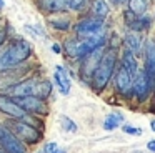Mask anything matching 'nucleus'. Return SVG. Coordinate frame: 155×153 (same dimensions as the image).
Listing matches in <instances>:
<instances>
[{"mask_svg": "<svg viewBox=\"0 0 155 153\" xmlns=\"http://www.w3.org/2000/svg\"><path fill=\"white\" fill-rule=\"evenodd\" d=\"M0 153H5V151H4V150H2V146H0Z\"/></svg>", "mask_w": 155, "mask_h": 153, "instance_id": "7c9ffc66", "label": "nucleus"}, {"mask_svg": "<svg viewBox=\"0 0 155 153\" xmlns=\"http://www.w3.org/2000/svg\"><path fill=\"white\" fill-rule=\"evenodd\" d=\"M115 70H117V52H115V48H107L102 55V60L95 70L94 76H92V86L95 92H104L108 82L112 80V76L115 75Z\"/></svg>", "mask_w": 155, "mask_h": 153, "instance_id": "f257e3e1", "label": "nucleus"}, {"mask_svg": "<svg viewBox=\"0 0 155 153\" xmlns=\"http://www.w3.org/2000/svg\"><path fill=\"white\" fill-rule=\"evenodd\" d=\"M52 50H54L55 53H60V50H62V48H60V45H57V43H54V45H52Z\"/></svg>", "mask_w": 155, "mask_h": 153, "instance_id": "cd10ccee", "label": "nucleus"}, {"mask_svg": "<svg viewBox=\"0 0 155 153\" xmlns=\"http://www.w3.org/2000/svg\"><path fill=\"white\" fill-rule=\"evenodd\" d=\"M85 3H87V0H68V8L80 10V8H84Z\"/></svg>", "mask_w": 155, "mask_h": 153, "instance_id": "b1692460", "label": "nucleus"}, {"mask_svg": "<svg viewBox=\"0 0 155 153\" xmlns=\"http://www.w3.org/2000/svg\"><path fill=\"white\" fill-rule=\"evenodd\" d=\"M4 5H5V3H4V0H0V8H4Z\"/></svg>", "mask_w": 155, "mask_h": 153, "instance_id": "c756f323", "label": "nucleus"}, {"mask_svg": "<svg viewBox=\"0 0 155 153\" xmlns=\"http://www.w3.org/2000/svg\"><path fill=\"white\" fill-rule=\"evenodd\" d=\"M122 125H124V115L117 112L108 113L104 120V130H107V132H114V130L120 128Z\"/></svg>", "mask_w": 155, "mask_h": 153, "instance_id": "a211bd4d", "label": "nucleus"}, {"mask_svg": "<svg viewBox=\"0 0 155 153\" xmlns=\"http://www.w3.org/2000/svg\"><path fill=\"white\" fill-rule=\"evenodd\" d=\"M122 130H124V133H127V135H134V136L142 135V128H137V126L130 125V123H124V125H122Z\"/></svg>", "mask_w": 155, "mask_h": 153, "instance_id": "5701e85b", "label": "nucleus"}, {"mask_svg": "<svg viewBox=\"0 0 155 153\" xmlns=\"http://www.w3.org/2000/svg\"><path fill=\"white\" fill-rule=\"evenodd\" d=\"M54 82L57 85L58 92L62 95L67 96L70 93V88H72V82H70V76H68L67 70L64 68L62 65H57L55 67V73H54Z\"/></svg>", "mask_w": 155, "mask_h": 153, "instance_id": "ddd939ff", "label": "nucleus"}, {"mask_svg": "<svg viewBox=\"0 0 155 153\" xmlns=\"http://www.w3.org/2000/svg\"><path fill=\"white\" fill-rule=\"evenodd\" d=\"M60 125H62V128H64V132H68V133L77 132V125H75V122L72 118H68V116H65V115L60 116Z\"/></svg>", "mask_w": 155, "mask_h": 153, "instance_id": "412c9836", "label": "nucleus"}, {"mask_svg": "<svg viewBox=\"0 0 155 153\" xmlns=\"http://www.w3.org/2000/svg\"><path fill=\"white\" fill-rule=\"evenodd\" d=\"M114 85L117 88L118 95L124 96V98H130L134 95L132 92V86H134V76L128 73V70L125 68L124 65H117V70H115L114 75Z\"/></svg>", "mask_w": 155, "mask_h": 153, "instance_id": "423d86ee", "label": "nucleus"}, {"mask_svg": "<svg viewBox=\"0 0 155 153\" xmlns=\"http://www.w3.org/2000/svg\"><path fill=\"white\" fill-rule=\"evenodd\" d=\"M50 23H52V27L54 28H57V30H68L70 28V22H68L67 18H55V20H50Z\"/></svg>", "mask_w": 155, "mask_h": 153, "instance_id": "4be33fe9", "label": "nucleus"}, {"mask_svg": "<svg viewBox=\"0 0 155 153\" xmlns=\"http://www.w3.org/2000/svg\"><path fill=\"white\" fill-rule=\"evenodd\" d=\"M147 150L152 153H155V140H150V142L147 143Z\"/></svg>", "mask_w": 155, "mask_h": 153, "instance_id": "393cba45", "label": "nucleus"}, {"mask_svg": "<svg viewBox=\"0 0 155 153\" xmlns=\"http://www.w3.org/2000/svg\"><path fill=\"white\" fill-rule=\"evenodd\" d=\"M152 85H153V78L145 72V68H140V70H138V73L135 75V78H134L132 92H134L135 96H137V100L143 102V100H147L148 95H150Z\"/></svg>", "mask_w": 155, "mask_h": 153, "instance_id": "6e6552de", "label": "nucleus"}, {"mask_svg": "<svg viewBox=\"0 0 155 153\" xmlns=\"http://www.w3.org/2000/svg\"><path fill=\"white\" fill-rule=\"evenodd\" d=\"M145 72L155 78V43L150 42L145 50Z\"/></svg>", "mask_w": 155, "mask_h": 153, "instance_id": "f3484780", "label": "nucleus"}, {"mask_svg": "<svg viewBox=\"0 0 155 153\" xmlns=\"http://www.w3.org/2000/svg\"><path fill=\"white\" fill-rule=\"evenodd\" d=\"M10 93L14 96H35V98L45 100L52 93V83L48 80H24L12 86Z\"/></svg>", "mask_w": 155, "mask_h": 153, "instance_id": "7ed1b4c3", "label": "nucleus"}, {"mask_svg": "<svg viewBox=\"0 0 155 153\" xmlns=\"http://www.w3.org/2000/svg\"><path fill=\"white\" fill-rule=\"evenodd\" d=\"M120 63L128 70V73H130V75L135 78V75L138 73V70H140V68H138L137 57H135L128 48H125V50H124V53H122V62H120Z\"/></svg>", "mask_w": 155, "mask_h": 153, "instance_id": "dca6fc26", "label": "nucleus"}, {"mask_svg": "<svg viewBox=\"0 0 155 153\" xmlns=\"http://www.w3.org/2000/svg\"><path fill=\"white\" fill-rule=\"evenodd\" d=\"M127 5H128V12L137 15V17L145 15V12H147V8H148L147 0H128Z\"/></svg>", "mask_w": 155, "mask_h": 153, "instance_id": "aec40b11", "label": "nucleus"}, {"mask_svg": "<svg viewBox=\"0 0 155 153\" xmlns=\"http://www.w3.org/2000/svg\"><path fill=\"white\" fill-rule=\"evenodd\" d=\"M37 5L47 13H60L68 8V0H37Z\"/></svg>", "mask_w": 155, "mask_h": 153, "instance_id": "2eb2a0df", "label": "nucleus"}, {"mask_svg": "<svg viewBox=\"0 0 155 153\" xmlns=\"http://www.w3.org/2000/svg\"><path fill=\"white\" fill-rule=\"evenodd\" d=\"M90 10H92V17L104 20L108 15V12H110V7H108V3L105 0H92Z\"/></svg>", "mask_w": 155, "mask_h": 153, "instance_id": "6ab92c4d", "label": "nucleus"}, {"mask_svg": "<svg viewBox=\"0 0 155 153\" xmlns=\"http://www.w3.org/2000/svg\"><path fill=\"white\" fill-rule=\"evenodd\" d=\"M0 112L5 113V115H8V116H14V118H17V120H22V122L30 123L28 122V115L17 105V103H15V100L12 98V96L0 95Z\"/></svg>", "mask_w": 155, "mask_h": 153, "instance_id": "9d476101", "label": "nucleus"}, {"mask_svg": "<svg viewBox=\"0 0 155 153\" xmlns=\"http://www.w3.org/2000/svg\"><path fill=\"white\" fill-rule=\"evenodd\" d=\"M124 43H125V48H128L135 57H138L143 52V38H142V35L137 32H127L125 33Z\"/></svg>", "mask_w": 155, "mask_h": 153, "instance_id": "4468645a", "label": "nucleus"}, {"mask_svg": "<svg viewBox=\"0 0 155 153\" xmlns=\"http://www.w3.org/2000/svg\"><path fill=\"white\" fill-rule=\"evenodd\" d=\"M112 5H124V3H128V0H108Z\"/></svg>", "mask_w": 155, "mask_h": 153, "instance_id": "a878e982", "label": "nucleus"}, {"mask_svg": "<svg viewBox=\"0 0 155 153\" xmlns=\"http://www.w3.org/2000/svg\"><path fill=\"white\" fill-rule=\"evenodd\" d=\"M12 98L27 115H45L48 112L47 105L40 98H35V96H12Z\"/></svg>", "mask_w": 155, "mask_h": 153, "instance_id": "1a4fd4ad", "label": "nucleus"}, {"mask_svg": "<svg viewBox=\"0 0 155 153\" xmlns=\"http://www.w3.org/2000/svg\"><path fill=\"white\" fill-rule=\"evenodd\" d=\"M5 42V30H0V47Z\"/></svg>", "mask_w": 155, "mask_h": 153, "instance_id": "bb28decb", "label": "nucleus"}, {"mask_svg": "<svg viewBox=\"0 0 155 153\" xmlns=\"http://www.w3.org/2000/svg\"><path fill=\"white\" fill-rule=\"evenodd\" d=\"M12 133L20 140L22 143H27V145H34V143H38L42 138L40 130H37L34 125L27 122H22V120H17V122H12Z\"/></svg>", "mask_w": 155, "mask_h": 153, "instance_id": "20e7f679", "label": "nucleus"}, {"mask_svg": "<svg viewBox=\"0 0 155 153\" xmlns=\"http://www.w3.org/2000/svg\"><path fill=\"white\" fill-rule=\"evenodd\" d=\"M104 52H105L104 48H97L95 52L88 53L84 58V65H82V78L84 80H90L92 82V76H94L95 70H97L98 63H100Z\"/></svg>", "mask_w": 155, "mask_h": 153, "instance_id": "9b49d317", "label": "nucleus"}, {"mask_svg": "<svg viewBox=\"0 0 155 153\" xmlns=\"http://www.w3.org/2000/svg\"><path fill=\"white\" fill-rule=\"evenodd\" d=\"M75 32H77V35L80 40L102 35V33H104V20L95 18V17L84 18L75 25Z\"/></svg>", "mask_w": 155, "mask_h": 153, "instance_id": "39448f33", "label": "nucleus"}, {"mask_svg": "<svg viewBox=\"0 0 155 153\" xmlns=\"http://www.w3.org/2000/svg\"><path fill=\"white\" fill-rule=\"evenodd\" d=\"M150 128H152V132H155V118L150 122Z\"/></svg>", "mask_w": 155, "mask_h": 153, "instance_id": "c85d7f7f", "label": "nucleus"}, {"mask_svg": "<svg viewBox=\"0 0 155 153\" xmlns=\"http://www.w3.org/2000/svg\"><path fill=\"white\" fill-rule=\"evenodd\" d=\"M32 53L30 43L27 40H15L12 42L4 52H0V73L5 70H10L27 60Z\"/></svg>", "mask_w": 155, "mask_h": 153, "instance_id": "f03ea898", "label": "nucleus"}, {"mask_svg": "<svg viewBox=\"0 0 155 153\" xmlns=\"http://www.w3.org/2000/svg\"><path fill=\"white\" fill-rule=\"evenodd\" d=\"M124 20H125V25L130 28V32H137V33H140V32H145V30H148L150 28V25H152V18L148 15H142V17H137V15H134V13H130L127 10V12L124 13Z\"/></svg>", "mask_w": 155, "mask_h": 153, "instance_id": "f8f14e48", "label": "nucleus"}, {"mask_svg": "<svg viewBox=\"0 0 155 153\" xmlns=\"http://www.w3.org/2000/svg\"><path fill=\"white\" fill-rule=\"evenodd\" d=\"M0 146L5 153H28L25 143H22L12 133V130L4 125H0Z\"/></svg>", "mask_w": 155, "mask_h": 153, "instance_id": "0eeeda50", "label": "nucleus"}]
</instances>
